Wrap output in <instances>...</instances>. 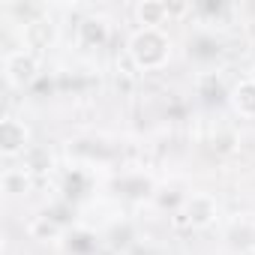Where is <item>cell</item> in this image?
Masks as SVG:
<instances>
[{
    "label": "cell",
    "instance_id": "cell-1",
    "mask_svg": "<svg viewBox=\"0 0 255 255\" xmlns=\"http://www.w3.org/2000/svg\"><path fill=\"white\" fill-rule=\"evenodd\" d=\"M129 54L138 69H159L171 57V42L162 33V27H141L129 39Z\"/></svg>",
    "mask_w": 255,
    "mask_h": 255
},
{
    "label": "cell",
    "instance_id": "cell-2",
    "mask_svg": "<svg viewBox=\"0 0 255 255\" xmlns=\"http://www.w3.org/2000/svg\"><path fill=\"white\" fill-rule=\"evenodd\" d=\"M30 147L33 144H30V129L21 120H15V117H3V123H0V150H3V156L6 159L24 156Z\"/></svg>",
    "mask_w": 255,
    "mask_h": 255
},
{
    "label": "cell",
    "instance_id": "cell-3",
    "mask_svg": "<svg viewBox=\"0 0 255 255\" xmlns=\"http://www.w3.org/2000/svg\"><path fill=\"white\" fill-rule=\"evenodd\" d=\"M36 69H39V63H36V57L30 54V51H9L6 57H3V75H6V84L9 87H24V84H30L33 78H36Z\"/></svg>",
    "mask_w": 255,
    "mask_h": 255
},
{
    "label": "cell",
    "instance_id": "cell-4",
    "mask_svg": "<svg viewBox=\"0 0 255 255\" xmlns=\"http://www.w3.org/2000/svg\"><path fill=\"white\" fill-rule=\"evenodd\" d=\"M216 213H219V207H216V198H213V195L195 192V195L186 198V222H189L192 228L210 225V222L216 219Z\"/></svg>",
    "mask_w": 255,
    "mask_h": 255
},
{
    "label": "cell",
    "instance_id": "cell-5",
    "mask_svg": "<svg viewBox=\"0 0 255 255\" xmlns=\"http://www.w3.org/2000/svg\"><path fill=\"white\" fill-rule=\"evenodd\" d=\"M231 105L240 117H255V81L252 78H243L231 90Z\"/></svg>",
    "mask_w": 255,
    "mask_h": 255
},
{
    "label": "cell",
    "instance_id": "cell-6",
    "mask_svg": "<svg viewBox=\"0 0 255 255\" xmlns=\"http://www.w3.org/2000/svg\"><path fill=\"white\" fill-rule=\"evenodd\" d=\"M78 36H81V42H84L87 48H99V45L108 39V24H105V18H84V21L78 24Z\"/></svg>",
    "mask_w": 255,
    "mask_h": 255
},
{
    "label": "cell",
    "instance_id": "cell-7",
    "mask_svg": "<svg viewBox=\"0 0 255 255\" xmlns=\"http://www.w3.org/2000/svg\"><path fill=\"white\" fill-rule=\"evenodd\" d=\"M138 21L144 27H162L165 18H168V3H156V0H144V3H138L135 9Z\"/></svg>",
    "mask_w": 255,
    "mask_h": 255
},
{
    "label": "cell",
    "instance_id": "cell-8",
    "mask_svg": "<svg viewBox=\"0 0 255 255\" xmlns=\"http://www.w3.org/2000/svg\"><path fill=\"white\" fill-rule=\"evenodd\" d=\"M30 186V171L27 168H6L3 171V192L6 195H21Z\"/></svg>",
    "mask_w": 255,
    "mask_h": 255
},
{
    "label": "cell",
    "instance_id": "cell-9",
    "mask_svg": "<svg viewBox=\"0 0 255 255\" xmlns=\"http://www.w3.org/2000/svg\"><path fill=\"white\" fill-rule=\"evenodd\" d=\"M57 234H60V225H57L51 216H36V219L30 222V237H36V240L57 237Z\"/></svg>",
    "mask_w": 255,
    "mask_h": 255
},
{
    "label": "cell",
    "instance_id": "cell-10",
    "mask_svg": "<svg viewBox=\"0 0 255 255\" xmlns=\"http://www.w3.org/2000/svg\"><path fill=\"white\" fill-rule=\"evenodd\" d=\"M21 168H27V171H45V168H51V156H48V150H42V147H30L27 153H24V165Z\"/></svg>",
    "mask_w": 255,
    "mask_h": 255
},
{
    "label": "cell",
    "instance_id": "cell-11",
    "mask_svg": "<svg viewBox=\"0 0 255 255\" xmlns=\"http://www.w3.org/2000/svg\"><path fill=\"white\" fill-rule=\"evenodd\" d=\"M198 93H201L207 102H213V99H222V96H225V90H222V84H219V78H216V75H204V78H201Z\"/></svg>",
    "mask_w": 255,
    "mask_h": 255
},
{
    "label": "cell",
    "instance_id": "cell-12",
    "mask_svg": "<svg viewBox=\"0 0 255 255\" xmlns=\"http://www.w3.org/2000/svg\"><path fill=\"white\" fill-rule=\"evenodd\" d=\"M249 249L255 252V228H252V237H249Z\"/></svg>",
    "mask_w": 255,
    "mask_h": 255
},
{
    "label": "cell",
    "instance_id": "cell-13",
    "mask_svg": "<svg viewBox=\"0 0 255 255\" xmlns=\"http://www.w3.org/2000/svg\"><path fill=\"white\" fill-rule=\"evenodd\" d=\"M249 78H252V81H255V72H252V75H249Z\"/></svg>",
    "mask_w": 255,
    "mask_h": 255
}]
</instances>
